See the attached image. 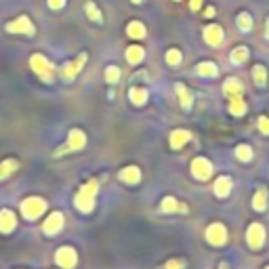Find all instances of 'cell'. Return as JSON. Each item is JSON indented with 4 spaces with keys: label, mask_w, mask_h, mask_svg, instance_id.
Listing matches in <instances>:
<instances>
[{
    "label": "cell",
    "mask_w": 269,
    "mask_h": 269,
    "mask_svg": "<svg viewBox=\"0 0 269 269\" xmlns=\"http://www.w3.org/2000/svg\"><path fill=\"white\" fill-rule=\"evenodd\" d=\"M166 63H168V65H179V63H181V51H179V49L166 51Z\"/></svg>",
    "instance_id": "obj_33"
},
{
    "label": "cell",
    "mask_w": 269,
    "mask_h": 269,
    "mask_svg": "<svg viewBox=\"0 0 269 269\" xmlns=\"http://www.w3.org/2000/svg\"><path fill=\"white\" fill-rule=\"evenodd\" d=\"M46 5H49V9H53V11H59V9H63L65 0H46Z\"/></svg>",
    "instance_id": "obj_36"
},
{
    "label": "cell",
    "mask_w": 269,
    "mask_h": 269,
    "mask_svg": "<svg viewBox=\"0 0 269 269\" xmlns=\"http://www.w3.org/2000/svg\"><path fill=\"white\" fill-rule=\"evenodd\" d=\"M162 210H164V213H187V206L179 204L172 196H166L164 200H162Z\"/></svg>",
    "instance_id": "obj_16"
},
{
    "label": "cell",
    "mask_w": 269,
    "mask_h": 269,
    "mask_svg": "<svg viewBox=\"0 0 269 269\" xmlns=\"http://www.w3.org/2000/svg\"><path fill=\"white\" fill-rule=\"evenodd\" d=\"M259 131L269 135V118H267V116H261V118H259Z\"/></svg>",
    "instance_id": "obj_35"
},
{
    "label": "cell",
    "mask_w": 269,
    "mask_h": 269,
    "mask_svg": "<svg viewBox=\"0 0 269 269\" xmlns=\"http://www.w3.org/2000/svg\"><path fill=\"white\" fill-rule=\"evenodd\" d=\"M236 156H238V160H242V162L252 160V147H250V145H238V147H236Z\"/></svg>",
    "instance_id": "obj_30"
},
{
    "label": "cell",
    "mask_w": 269,
    "mask_h": 269,
    "mask_svg": "<svg viewBox=\"0 0 269 269\" xmlns=\"http://www.w3.org/2000/svg\"><path fill=\"white\" fill-rule=\"evenodd\" d=\"M7 32L11 34H26V36H34V26L28 15H21L15 21H9L7 23Z\"/></svg>",
    "instance_id": "obj_7"
},
{
    "label": "cell",
    "mask_w": 269,
    "mask_h": 269,
    "mask_svg": "<svg viewBox=\"0 0 269 269\" xmlns=\"http://www.w3.org/2000/svg\"><path fill=\"white\" fill-rule=\"evenodd\" d=\"M30 67H32V72L42 80V82H53V80H55V67H53V63L46 59L44 55H40V53H34L30 57Z\"/></svg>",
    "instance_id": "obj_2"
},
{
    "label": "cell",
    "mask_w": 269,
    "mask_h": 269,
    "mask_svg": "<svg viewBox=\"0 0 269 269\" xmlns=\"http://www.w3.org/2000/svg\"><path fill=\"white\" fill-rule=\"evenodd\" d=\"M229 192H231V179L229 177H219L215 181V196L225 198V196H229Z\"/></svg>",
    "instance_id": "obj_21"
},
{
    "label": "cell",
    "mask_w": 269,
    "mask_h": 269,
    "mask_svg": "<svg viewBox=\"0 0 269 269\" xmlns=\"http://www.w3.org/2000/svg\"><path fill=\"white\" fill-rule=\"evenodd\" d=\"M219 269H227V267H225V265H221V267H219Z\"/></svg>",
    "instance_id": "obj_41"
},
{
    "label": "cell",
    "mask_w": 269,
    "mask_h": 269,
    "mask_svg": "<svg viewBox=\"0 0 269 269\" xmlns=\"http://www.w3.org/2000/svg\"><path fill=\"white\" fill-rule=\"evenodd\" d=\"M55 261L63 269H74L76 261H78V254H76V250L72 246H63V248H59L55 252Z\"/></svg>",
    "instance_id": "obj_6"
},
{
    "label": "cell",
    "mask_w": 269,
    "mask_h": 269,
    "mask_svg": "<svg viewBox=\"0 0 269 269\" xmlns=\"http://www.w3.org/2000/svg\"><path fill=\"white\" fill-rule=\"evenodd\" d=\"M223 91H225V95L231 99V97H242V82L240 80H236V78H229L227 82L223 84Z\"/></svg>",
    "instance_id": "obj_20"
},
{
    "label": "cell",
    "mask_w": 269,
    "mask_h": 269,
    "mask_svg": "<svg viewBox=\"0 0 269 269\" xmlns=\"http://www.w3.org/2000/svg\"><path fill=\"white\" fill-rule=\"evenodd\" d=\"M200 5H202V0H190L192 11H198V9H200Z\"/></svg>",
    "instance_id": "obj_37"
},
{
    "label": "cell",
    "mask_w": 269,
    "mask_h": 269,
    "mask_svg": "<svg viewBox=\"0 0 269 269\" xmlns=\"http://www.w3.org/2000/svg\"><path fill=\"white\" fill-rule=\"evenodd\" d=\"M17 168H19V162H17L15 158H7L5 162H0V181H3V179H9Z\"/></svg>",
    "instance_id": "obj_15"
},
{
    "label": "cell",
    "mask_w": 269,
    "mask_h": 269,
    "mask_svg": "<svg viewBox=\"0 0 269 269\" xmlns=\"http://www.w3.org/2000/svg\"><path fill=\"white\" fill-rule=\"evenodd\" d=\"M252 208L259 210V213L267 208V192H265V190H259V192L254 194V198H252Z\"/></svg>",
    "instance_id": "obj_27"
},
{
    "label": "cell",
    "mask_w": 269,
    "mask_h": 269,
    "mask_svg": "<svg viewBox=\"0 0 269 269\" xmlns=\"http://www.w3.org/2000/svg\"><path fill=\"white\" fill-rule=\"evenodd\" d=\"M204 15H206V17H213V15H215V9H213V7L206 9V13H204Z\"/></svg>",
    "instance_id": "obj_38"
},
{
    "label": "cell",
    "mask_w": 269,
    "mask_h": 269,
    "mask_svg": "<svg viewBox=\"0 0 269 269\" xmlns=\"http://www.w3.org/2000/svg\"><path fill=\"white\" fill-rule=\"evenodd\" d=\"M128 99H131L133 105H143L147 101V91L141 88V86H133L128 91Z\"/></svg>",
    "instance_id": "obj_22"
},
{
    "label": "cell",
    "mask_w": 269,
    "mask_h": 269,
    "mask_svg": "<svg viewBox=\"0 0 269 269\" xmlns=\"http://www.w3.org/2000/svg\"><path fill=\"white\" fill-rule=\"evenodd\" d=\"M126 34H128V38H135V40H141L145 38V26L141 21H131L128 23V28H126Z\"/></svg>",
    "instance_id": "obj_18"
},
{
    "label": "cell",
    "mask_w": 269,
    "mask_h": 269,
    "mask_svg": "<svg viewBox=\"0 0 269 269\" xmlns=\"http://www.w3.org/2000/svg\"><path fill=\"white\" fill-rule=\"evenodd\" d=\"M174 91H177V95H179V101H181V108L183 110H190L192 108V93H190V88H187L185 84H174Z\"/></svg>",
    "instance_id": "obj_17"
},
{
    "label": "cell",
    "mask_w": 269,
    "mask_h": 269,
    "mask_svg": "<svg viewBox=\"0 0 269 269\" xmlns=\"http://www.w3.org/2000/svg\"><path fill=\"white\" fill-rule=\"evenodd\" d=\"M17 225V217L13 210H0V231L3 233H11Z\"/></svg>",
    "instance_id": "obj_12"
},
{
    "label": "cell",
    "mask_w": 269,
    "mask_h": 269,
    "mask_svg": "<svg viewBox=\"0 0 269 269\" xmlns=\"http://www.w3.org/2000/svg\"><path fill=\"white\" fill-rule=\"evenodd\" d=\"M190 139H192V135L187 131H172L170 133V145L174 149H179V147H183L187 141H190Z\"/></svg>",
    "instance_id": "obj_23"
},
{
    "label": "cell",
    "mask_w": 269,
    "mask_h": 269,
    "mask_svg": "<svg viewBox=\"0 0 269 269\" xmlns=\"http://www.w3.org/2000/svg\"><path fill=\"white\" fill-rule=\"evenodd\" d=\"M86 145V135L80 131V128H72L67 135V141L63 147H59L55 151V156H63V154H69V151H78Z\"/></svg>",
    "instance_id": "obj_3"
},
{
    "label": "cell",
    "mask_w": 269,
    "mask_h": 269,
    "mask_svg": "<svg viewBox=\"0 0 269 269\" xmlns=\"http://www.w3.org/2000/svg\"><path fill=\"white\" fill-rule=\"evenodd\" d=\"M196 72L200 76H204V78H215L219 74V67L215 63H210V61H204V63H200L196 67Z\"/></svg>",
    "instance_id": "obj_24"
},
{
    "label": "cell",
    "mask_w": 269,
    "mask_h": 269,
    "mask_svg": "<svg viewBox=\"0 0 269 269\" xmlns=\"http://www.w3.org/2000/svg\"><path fill=\"white\" fill-rule=\"evenodd\" d=\"M86 59H88V55H86V53H80L74 61H67V63L61 67V76H63V80H74V78L78 76L80 69L84 67Z\"/></svg>",
    "instance_id": "obj_5"
},
{
    "label": "cell",
    "mask_w": 269,
    "mask_h": 269,
    "mask_svg": "<svg viewBox=\"0 0 269 269\" xmlns=\"http://www.w3.org/2000/svg\"><path fill=\"white\" fill-rule=\"evenodd\" d=\"M84 11H86L88 19H93L95 23H103V15H101V11L97 9V5L93 3V0H86V3H84Z\"/></svg>",
    "instance_id": "obj_25"
},
{
    "label": "cell",
    "mask_w": 269,
    "mask_h": 269,
    "mask_svg": "<svg viewBox=\"0 0 269 269\" xmlns=\"http://www.w3.org/2000/svg\"><path fill=\"white\" fill-rule=\"evenodd\" d=\"M97 190H99V179H88L82 187L78 190L74 204L80 213H91L95 208V200H97Z\"/></svg>",
    "instance_id": "obj_1"
},
{
    "label": "cell",
    "mask_w": 269,
    "mask_h": 269,
    "mask_svg": "<svg viewBox=\"0 0 269 269\" xmlns=\"http://www.w3.org/2000/svg\"><path fill=\"white\" fill-rule=\"evenodd\" d=\"M120 179H122L124 183L135 185V183L141 181V170H139L137 166H126V168L120 170Z\"/></svg>",
    "instance_id": "obj_14"
},
{
    "label": "cell",
    "mask_w": 269,
    "mask_h": 269,
    "mask_svg": "<svg viewBox=\"0 0 269 269\" xmlns=\"http://www.w3.org/2000/svg\"><path fill=\"white\" fill-rule=\"evenodd\" d=\"M143 57H145L143 46L133 44V46H128V49H126V61H128V63H141Z\"/></svg>",
    "instance_id": "obj_19"
},
{
    "label": "cell",
    "mask_w": 269,
    "mask_h": 269,
    "mask_svg": "<svg viewBox=\"0 0 269 269\" xmlns=\"http://www.w3.org/2000/svg\"><path fill=\"white\" fill-rule=\"evenodd\" d=\"M204 40L210 46H219L221 42H223V30H221L219 26H208L204 30Z\"/></svg>",
    "instance_id": "obj_13"
},
{
    "label": "cell",
    "mask_w": 269,
    "mask_h": 269,
    "mask_svg": "<svg viewBox=\"0 0 269 269\" xmlns=\"http://www.w3.org/2000/svg\"><path fill=\"white\" fill-rule=\"evenodd\" d=\"M265 269H269V267H265Z\"/></svg>",
    "instance_id": "obj_42"
},
{
    "label": "cell",
    "mask_w": 269,
    "mask_h": 269,
    "mask_svg": "<svg viewBox=\"0 0 269 269\" xmlns=\"http://www.w3.org/2000/svg\"><path fill=\"white\" fill-rule=\"evenodd\" d=\"M131 3H135V5H141V3H143V0H131Z\"/></svg>",
    "instance_id": "obj_39"
},
{
    "label": "cell",
    "mask_w": 269,
    "mask_h": 269,
    "mask_svg": "<svg viewBox=\"0 0 269 269\" xmlns=\"http://www.w3.org/2000/svg\"><path fill=\"white\" fill-rule=\"evenodd\" d=\"M105 80H108L110 84H116L120 80V67H116V65H110L108 69H105Z\"/></svg>",
    "instance_id": "obj_31"
},
{
    "label": "cell",
    "mask_w": 269,
    "mask_h": 269,
    "mask_svg": "<svg viewBox=\"0 0 269 269\" xmlns=\"http://www.w3.org/2000/svg\"><path fill=\"white\" fill-rule=\"evenodd\" d=\"M229 112L233 116H242L244 112H246V103L242 101V97H231L229 99Z\"/></svg>",
    "instance_id": "obj_26"
},
{
    "label": "cell",
    "mask_w": 269,
    "mask_h": 269,
    "mask_svg": "<svg viewBox=\"0 0 269 269\" xmlns=\"http://www.w3.org/2000/svg\"><path fill=\"white\" fill-rule=\"evenodd\" d=\"M238 26L242 32H250L252 30V17L248 13H240L238 15Z\"/></svg>",
    "instance_id": "obj_32"
},
{
    "label": "cell",
    "mask_w": 269,
    "mask_h": 269,
    "mask_svg": "<svg viewBox=\"0 0 269 269\" xmlns=\"http://www.w3.org/2000/svg\"><path fill=\"white\" fill-rule=\"evenodd\" d=\"M192 174L196 179L206 181V179H210V174H213V164H210L206 158H196L192 162Z\"/></svg>",
    "instance_id": "obj_9"
},
{
    "label": "cell",
    "mask_w": 269,
    "mask_h": 269,
    "mask_svg": "<svg viewBox=\"0 0 269 269\" xmlns=\"http://www.w3.org/2000/svg\"><path fill=\"white\" fill-rule=\"evenodd\" d=\"M229 57H231L233 63H244V61L248 59V49H246V46H236V49L231 51Z\"/></svg>",
    "instance_id": "obj_28"
},
{
    "label": "cell",
    "mask_w": 269,
    "mask_h": 269,
    "mask_svg": "<svg viewBox=\"0 0 269 269\" xmlns=\"http://www.w3.org/2000/svg\"><path fill=\"white\" fill-rule=\"evenodd\" d=\"M267 38H269V21H267Z\"/></svg>",
    "instance_id": "obj_40"
},
{
    "label": "cell",
    "mask_w": 269,
    "mask_h": 269,
    "mask_svg": "<svg viewBox=\"0 0 269 269\" xmlns=\"http://www.w3.org/2000/svg\"><path fill=\"white\" fill-rule=\"evenodd\" d=\"M61 227H63V215L61 213H51L42 223V231L46 233V236H55V233H59Z\"/></svg>",
    "instance_id": "obj_11"
},
{
    "label": "cell",
    "mask_w": 269,
    "mask_h": 269,
    "mask_svg": "<svg viewBox=\"0 0 269 269\" xmlns=\"http://www.w3.org/2000/svg\"><path fill=\"white\" fill-rule=\"evenodd\" d=\"M252 78H254V84L263 86L267 82V69L263 65H254L252 67Z\"/></svg>",
    "instance_id": "obj_29"
},
{
    "label": "cell",
    "mask_w": 269,
    "mask_h": 269,
    "mask_svg": "<svg viewBox=\"0 0 269 269\" xmlns=\"http://www.w3.org/2000/svg\"><path fill=\"white\" fill-rule=\"evenodd\" d=\"M246 240L250 244V248H261L265 244V227L261 223H252L246 231Z\"/></svg>",
    "instance_id": "obj_10"
},
{
    "label": "cell",
    "mask_w": 269,
    "mask_h": 269,
    "mask_svg": "<svg viewBox=\"0 0 269 269\" xmlns=\"http://www.w3.org/2000/svg\"><path fill=\"white\" fill-rule=\"evenodd\" d=\"M206 240H208V244H213V246H223V244L227 242V229L221 225V223L208 225V229H206Z\"/></svg>",
    "instance_id": "obj_8"
},
{
    "label": "cell",
    "mask_w": 269,
    "mask_h": 269,
    "mask_svg": "<svg viewBox=\"0 0 269 269\" xmlns=\"http://www.w3.org/2000/svg\"><path fill=\"white\" fill-rule=\"evenodd\" d=\"M162 269H185V261L183 259H172V261H168Z\"/></svg>",
    "instance_id": "obj_34"
},
{
    "label": "cell",
    "mask_w": 269,
    "mask_h": 269,
    "mask_svg": "<svg viewBox=\"0 0 269 269\" xmlns=\"http://www.w3.org/2000/svg\"><path fill=\"white\" fill-rule=\"evenodd\" d=\"M46 210V202L42 200V198L38 196H32V198H26V200L21 202V213L26 219L34 221V219H38L42 213Z\"/></svg>",
    "instance_id": "obj_4"
}]
</instances>
